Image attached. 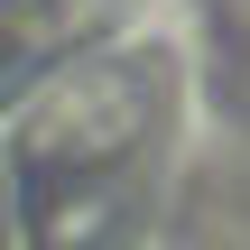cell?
<instances>
[{
  "mask_svg": "<svg viewBox=\"0 0 250 250\" xmlns=\"http://www.w3.org/2000/svg\"><path fill=\"white\" fill-rule=\"evenodd\" d=\"M121 130H130V83H121L111 65L46 83V102L28 111V148H37V158H93V148H111Z\"/></svg>",
  "mask_w": 250,
  "mask_h": 250,
  "instance_id": "obj_1",
  "label": "cell"
},
{
  "mask_svg": "<svg viewBox=\"0 0 250 250\" xmlns=\"http://www.w3.org/2000/svg\"><path fill=\"white\" fill-rule=\"evenodd\" d=\"M111 0H9V28L19 37H83Z\"/></svg>",
  "mask_w": 250,
  "mask_h": 250,
  "instance_id": "obj_2",
  "label": "cell"
}]
</instances>
